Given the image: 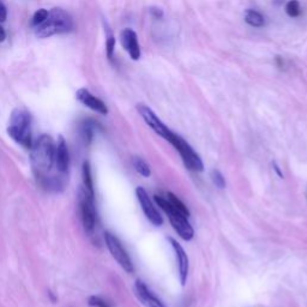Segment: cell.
I'll use <instances>...</instances> for the list:
<instances>
[{"label":"cell","instance_id":"26","mask_svg":"<svg viewBox=\"0 0 307 307\" xmlns=\"http://www.w3.org/2000/svg\"><path fill=\"white\" fill-rule=\"evenodd\" d=\"M150 13H151V15L156 19H161L163 17V11L159 8H151V9H150Z\"/></svg>","mask_w":307,"mask_h":307},{"label":"cell","instance_id":"9","mask_svg":"<svg viewBox=\"0 0 307 307\" xmlns=\"http://www.w3.org/2000/svg\"><path fill=\"white\" fill-rule=\"evenodd\" d=\"M136 196H137V199H138L139 204L142 206L143 212L145 213L146 219H148L154 226L156 227L162 226L163 223L162 216L160 215V212L156 210L155 206H154L151 199L149 198V195L146 193V191L142 188V186H138V188L136 189Z\"/></svg>","mask_w":307,"mask_h":307},{"label":"cell","instance_id":"29","mask_svg":"<svg viewBox=\"0 0 307 307\" xmlns=\"http://www.w3.org/2000/svg\"><path fill=\"white\" fill-rule=\"evenodd\" d=\"M276 62H278V65L280 66V68H283V62H282V59L280 58V56L276 58Z\"/></svg>","mask_w":307,"mask_h":307},{"label":"cell","instance_id":"21","mask_svg":"<svg viewBox=\"0 0 307 307\" xmlns=\"http://www.w3.org/2000/svg\"><path fill=\"white\" fill-rule=\"evenodd\" d=\"M286 12L290 18H298L301 16V6L298 0H289L286 4Z\"/></svg>","mask_w":307,"mask_h":307},{"label":"cell","instance_id":"1","mask_svg":"<svg viewBox=\"0 0 307 307\" xmlns=\"http://www.w3.org/2000/svg\"><path fill=\"white\" fill-rule=\"evenodd\" d=\"M54 155L55 144L52 137L48 135H41L35 143H33L30 149V161L38 181L52 175L53 167H55Z\"/></svg>","mask_w":307,"mask_h":307},{"label":"cell","instance_id":"23","mask_svg":"<svg viewBox=\"0 0 307 307\" xmlns=\"http://www.w3.org/2000/svg\"><path fill=\"white\" fill-rule=\"evenodd\" d=\"M211 180L213 182V185L216 186V188L220 190H223L226 188V180L223 178L222 173L218 171V169H213L211 172Z\"/></svg>","mask_w":307,"mask_h":307},{"label":"cell","instance_id":"15","mask_svg":"<svg viewBox=\"0 0 307 307\" xmlns=\"http://www.w3.org/2000/svg\"><path fill=\"white\" fill-rule=\"evenodd\" d=\"M245 22L253 28H262L265 24V18L262 13L253 9H248L245 11Z\"/></svg>","mask_w":307,"mask_h":307},{"label":"cell","instance_id":"10","mask_svg":"<svg viewBox=\"0 0 307 307\" xmlns=\"http://www.w3.org/2000/svg\"><path fill=\"white\" fill-rule=\"evenodd\" d=\"M54 165L56 172L60 175H66L69 172L70 167V154L68 143L63 136L58 137V142L55 144V155H54Z\"/></svg>","mask_w":307,"mask_h":307},{"label":"cell","instance_id":"25","mask_svg":"<svg viewBox=\"0 0 307 307\" xmlns=\"http://www.w3.org/2000/svg\"><path fill=\"white\" fill-rule=\"evenodd\" d=\"M6 17H8V10H6L4 3L0 0V22H5Z\"/></svg>","mask_w":307,"mask_h":307},{"label":"cell","instance_id":"7","mask_svg":"<svg viewBox=\"0 0 307 307\" xmlns=\"http://www.w3.org/2000/svg\"><path fill=\"white\" fill-rule=\"evenodd\" d=\"M105 241L107 245V249L109 250L111 255L113 256L118 264L121 266L122 269L125 270L126 272L129 273H133L135 272V266H133V263L130 256L128 255V252L125 251V249L122 248L121 242L119 241V239L116 238L114 234L112 233L106 232L105 233Z\"/></svg>","mask_w":307,"mask_h":307},{"label":"cell","instance_id":"22","mask_svg":"<svg viewBox=\"0 0 307 307\" xmlns=\"http://www.w3.org/2000/svg\"><path fill=\"white\" fill-rule=\"evenodd\" d=\"M48 17V10L46 9H39L38 11L34 13L32 19V25L33 26H38L46 21V18Z\"/></svg>","mask_w":307,"mask_h":307},{"label":"cell","instance_id":"6","mask_svg":"<svg viewBox=\"0 0 307 307\" xmlns=\"http://www.w3.org/2000/svg\"><path fill=\"white\" fill-rule=\"evenodd\" d=\"M78 196L83 227H84L85 232L91 233L95 228L96 223V209L94 196L90 195L84 188L79 189Z\"/></svg>","mask_w":307,"mask_h":307},{"label":"cell","instance_id":"13","mask_svg":"<svg viewBox=\"0 0 307 307\" xmlns=\"http://www.w3.org/2000/svg\"><path fill=\"white\" fill-rule=\"evenodd\" d=\"M168 241L171 242L172 248H173V250H174L176 262H178L180 282H181L182 286H185L186 281H188V276H189V266H190L189 257H188V255H186L185 250H183L182 246L180 245V243L176 241L175 239L168 238Z\"/></svg>","mask_w":307,"mask_h":307},{"label":"cell","instance_id":"12","mask_svg":"<svg viewBox=\"0 0 307 307\" xmlns=\"http://www.w3.org/2000/svg\"><path fill=\"white\" fill-rule=\"evenodd\" d=\"M120 41H121L122 47L128 52L130 58L132 60H139V58H141V47H139L138 38H137L135 30L130 28L122 30L121 34H120Z\"/></svg>","mask_w":307,"mask_h":307},{"label":"cell","instance_id":"28","mask_svg":"<svg viewBox=\"0 0 307 307\" xmlns=\"http://www.w3.org/2000/svg\"><path fill=\"white\" fill-rule=\"evenodd\" d=\"M6 39V32L5 29L0 25V42H3Z\"/></svg>","mask_w":307,"mask_h":307},{"label":"cell","instance_id":"2","mask_svg":"<svg viewBox=\"0 0 307 307\" xmlns=\"http://www.w3.org/2000/svg\"><path fill=\"white\" fill-rule=\"evenodd\" d=\"M73 29V19L69 12L54 8L48 12V17L41 24L35 26V35L39 39H47L53 35L65 34Z\"/></svg>","mask_w":307,"mask_h":307},{"label":"cell","instance_id":"11","mask_svg":"<svg viewBox=\"0 0 307 307\" xmlns=\"http://www.w3.org/2000/svg\"><path fill=\"white\" fill-rule=\"evenodd\" d=\"M76 98L79 102L88 107V108L91 109V111L98 112L102 115L108 114V108H107L106 103L103 102L102 100H100L99 98H96V96L93 95L88 89L81 88L77 90Z\"/></svg>","mask_w":307,"mask_h":307},{"label":"cell","instance_id":"4","mask_svg":"<svg viewBox=\"0 0 307 307\" xmlns=\"http://www.w3.org/2000/svg\"><path fill=\"white\" fill-rule=\"evenodd\" d=\"M166 141H168L176 150H178V152L180 154V156H181L182 162L186 168L193 172L204 171V163H203L201 156L193 150L192 146L190 145L181 136L176 135L175 132L172 131L169 133L168 138H167Z\"/></svg>","mask_w":307,"mask_h":307},{"label":"cell","instance_id":"18","mask_svg":"<svg viewBox=\"0 0 307 307\" xmlns=\"http://www.w3.org/2000/svg\"><path fill=\"white\" fill-rule=\"evenodd\" d=\"M166 197H167L166 199L168 201V203L172 205V208L174 209L175 211H178L180 215L183 216V218H186V219L190 218V210L188 209V206L183 204V203L180 201V199L174 195V193L168 192L166 195Z\"/></svg>","mask_w":307,"mask_h":307},{"label":"cell","instance_id":"16","mask_svg":"<svg viewBox=\"0 0 307 307\" xmlns=\"http://www.w3.org/2000/svg\"><path fill=\"white\" fill-rule=\"evenodd\" d=\"M98 128V124L93 120H85V121L82 122L81 125V136L83 138V141L86 145H89L90 143L93 142V138H94V133H95V129Z\"/></svg>","mask_w":307,"mask_h":307},{"label":"cell","instance_id":"5","mask_svg":"<svg viewBox=\"0 0 307 307\" xmlns=\"http://www.w3.org/2000/svg\"><path fill=\"white\" fill-rule=\"evenodd\" d=\"M155 202L158 203L160 208L168 215V219L169 221H171L172 227L174 228L175 232L178 233L180 238L186 240V241L192 240L193 236H195V230H193L192 226L190 225L188 219L183 218L182 215H180L178 211H175L165 197L155 196Z\"/></svg>","mask_w":307,"mask_h":307},{"label":"cell","instance_id":"3","mask_svg":"<svg viewBox=\"0 0 307 307\" xmlns=\"http://www.w3.org/2000/svg\"><path fill=\"white\" fill-rule=\"evenodd\" d=\"M32 115L28 111L21 108L13 109L10 116V125L8 135L19 145L30 149L33 145L32 141Z\"/></svg>","mask_w":307,"mask_h":307},{"label":"cell","instance_id":"19","mask_svg":"<svg viewBox=\"0 0 307 307\" xmlns=\"http://www.w3.org/2000/svg\"><path fill=\"white\" fill-rule=\"evenodd\" d=\"M115 51V38L113 35V32L108 25H106V54L109 60L114 59Z\"/></svg>","mask_w":307,"mask_h":307},{"label":"cell","instance_id":"24","mask_svg":"<svg viewBox=\"0 0 307 307\" xmlns=\"http://www.w3.org/2000/svg\"><path fill=\"white\" fill-rule=\"evenodd\" d=\"M88 303L89 306L91 307H112L111 302L107 301V300L101 298V296H96V295L90 296L88 299Z\"/></svg>","mask_w":307,"mask_h":307},{"label":"cell","instance_id":"20","mask_svg":"<svg viewBox=\"0 0 307 307\" xmlns=\"http://www.w3.org/2000/svg\"><path fill=\"white\" fill-rule=\"evenodd\" d=\"M132 165L135 167L137 173H139L144 178H149L150 174H151V169H150L149 165L142 158H139V156H133Z\"/></svg>","mask_w":307,"mask_h":307},{"label":"cell","instance_id":"27","mask_svg":"<svg viewBox=\"0 0 307 307\" xmlns=\"http://www.w3.org/2000/svg\"><path fill=\"white\" fill-rule=\"evenodd\" d=\"M272 167H273V169H275V172L278 173V175L280 176V178H283V174H282V172H281V168H280L278 163H276V162H272Z\"/></svg>","mask_w":307,"mask_h":307},{"label":"cell","instance_id":"14","mask_svg":"<svg viewBox=\"0 0 307 307\" xmlns=\"http://www.w3.org/2000/svg\"><path fill=\"white\" fill-rule=\"evenodd\" d=\"M135 290L136 294L138 296V299L148 307H166L161 300L156 296L151 290L149 289V287L145 285L144 282L141 280H137L135 283Z\"/></svg>","mask_w":307,"mask_h":307},{"label":"cell","instance_id":"17","mask_svg":"<svg viewBox=\"0 0 307 307\" xmlns=\"http://www.w3.org/2000/svg\"><path fill=\"white\" fill-rule=\"evenodd\" d=\"M82 176H83V188H84L90 195L95 196L94 180H93V175H91V167H90V163L88 161L83 163Z\"/></svg>","mask_w":307,"mask_h":307},{"label":"cell","instance_id":"8","mask_svg":"<svg viewBox=\"0 0 307 307\" xmlns=\"http://www.w3.org/2000/svg\"><path fill=\"white\" fill-rule=\"evenodd\" d=\"M137 111H138L139 115H141L143 120L145 121V124L148 125L156 135L163 137L165 139L168 138L172 130L168 129V126L163 124L161 119L155 114V112H154L150 107L143 105V103H138V105H137Z\"/></svg>","mask_w":307,"mask_h":307}]
</instances>
